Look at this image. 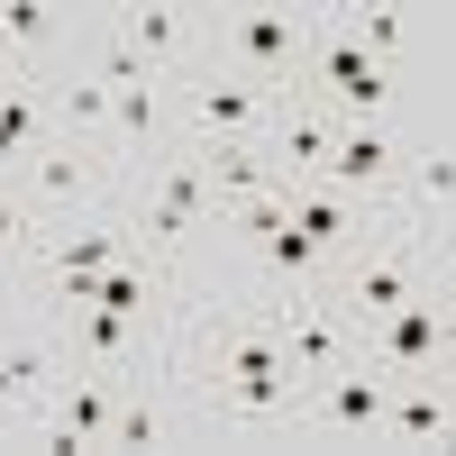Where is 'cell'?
Here are the masks:
<instances>
[{
    "instance_id": "6da1fadb",
    "label": "cell",
    "mask_w": 456,
    "mask_h": 456,
    "mask_svg": "<svg viewBox=\"0 0 456 456\" xmlns=\"http://www.w3.org/2000/svg\"><path fill=\"white\" fill-rule=\"evenodd\" d=\"M320 64H329V92H338V101H356V110H374V101L393 92V83H384V64H374L356 37H329V46H320Z\"/></svg>"
},
{
    "instance_id": "7a4b0ae2",
    "label": "cell",
    "mask_w": 456,
    "mask_h": 456,
    "mask_svg": "<svg viewBox=\"0 0 456 456\" xmlns=\"http://www.w3.org/2000/svg\"><path fill=\"white\" fill-rule=\"evenodd\" d=\"M384 356L393 365H429L438 356V301H402V311H384Z\"/></svg>"
},
{
    "instance_id": "3957f363",
    "label": "cell",
    "mask_w": 456,
    "mask_h": 456,
    "mask_svg": "<svg viewBox=\"0 0 456 456\" xmlns=\"http://www.w3.org/2000/svg\"><path fill=\"white\" fill-rule=\"evenodd\" d=\"M238 46H247V64H292L301 19H292V10H247V19H238Z\"/></svg>"
},
{
    "instance_id": "277c9868",
    "label": "cell",
    "mask_w": 456,
    "mask_h": 456,
    "mask_svg": "<svg viewBox=\"0 0 456 456\" xmlns=\"http://www.w3.org/2000/svg\"><path fill=\"white\" fill-rule=\"evenodd\" d=\"M384 165H393L384 128H356V137H347V146H338V156H329V174H338V183H374Z\"/></svg>"
},
{
    "instance_id": "5b68a950",
    "label": "cell",
    "mask_w": 456,
    "mask_h": 456,
    "mask_svg": "<svg viewBox=\"0 0 456 456\" xmlns=\"http://www.w3.org/2000/svg\"><path fill=\"white\" fill-rule=\"evenodd\" d=\"M329 420H347V429H374V420H384V384H374V374H347V384L329 393Z\"/></svg>"
},
{
    "instance_id": "8992f818",
    "label": "cell",
    "mask_w": 456,
    "mask_h": 456,
    "mask_svg": "<svg viewBox=\"0 0 456 456\" xmlns=\"http://www.w3.org/2000/svg\"><path fill=\"white\" fill-rule=\"evenodd\" d=\"M402 301H411V274H402V265H374V274H356V311H365V320L402 311Z\"/></svg>"
},
{
    "instance_id": "52a82bcc",
    "label": "cell",
    "mask_w": 456,
    "mask_h": 456,
    "mask_svg": "<svg viewBox=\"0 0 456 456\" xmlns=\"http://www.w3.org/2000/svg\"><path fill=\"white\" fill-rule=\"evenodd\" d=\"M201 119L210 128H247L256 119V92L247 83H201Z\"/></svg>"
},
{
    "instance_id": "ba28073f",
    "label": "cell",
    "mask_w": 456,
    "mask_h": 456,
    "mask_svg": "<svg viewBox=\"0 0 456 456\" xmlns=\"http://www.w3.org/2000/svg\"><path fill=\"white\" fill-rule=\"evenodd\" d=\"M92 301H101V311H119V320H128V311H146V283H137V274H119V265H110Z\"/></svg>"
},
{
    "instance_id": "9c48e42d",
    "label": "cell",
    "mask_w": 456,
    "mask_h": 456,
    "mask_svg": "<svg viewBox=\"0 0 456 456\" xmlns=\"http://www.w3.org/2000/svg\"><path fill=\"white\" fill-rule=\"evenodd\" d=\"M265 247H274V265H283V274H301V265L320 256V238H311V228H292V219H283L274 238H265Z\"/></svg>"
},
{
    "instance_id": "30bf717a",
    "label": "cell",
    "mask_w": 456,
    "mask_h": 456,
    "mask_svg": "<svg viewBox=\"0 0 456 456\" xmlns=\"http://www.w3.org/2000/svg\"><path fill=\"white\" fill-rule=\"evenodd\" d=\"M393 429H402V438H438V429H447V411H438L429 393H411V402L393 411Z\"/></svg>"
},
{
    "instance_id": "8fae6325",
    "label": "cell",
    "mask_w": 456,
    "mask_h": 456,
    "mask_svg": "<svg viewBox=\"0 0 456 456\" xmlns=\"http://www.w3.org/2000/svg\"><path fill=\"white\" fill-rule=\"evenodd\" d=\"M101 429H110V402L101 393H73L64 402V438H101Z\"/></svg>"
},
{
    "instance_id": "7c38bea8",
    "label": "cell",
    "mask_w": 456,
    "mask_h": 456,
    "mask_svg": "<svg viewBox=\"0 0 456 456\" xmlns=\"http://www.w3.org/2000/svg\"><path fill=\"white\" fill-rule=\"evenodd\" d=\"M174 37H183V19H174V10H137V55H165Z\"/></svg>"
},
{
    "instance_id": "4fadbf2b",
    "label": "cell",
    "mask_w": 456,
    "mask_h": 456,
    "mask_svg": "<svg viewBox=\"0 0 456 456\" xmlns=\"http://www.w3.org/2000/svg\"><path fill=\"white\" fill-rule=\"evenodd\" d=\"M101 83H128V92H146V55H137V46H110V55H101Z\"/></svg>"
},
{
    "instance_id": "5bb4252c",
    "label": "cell",
    "mask_w": 456,
    "mask_h": 456,
    "mask_svg": "<svg viewBox=\"0 0 456 456\" xmlns=\"http://www.w3.org/2000/svg\"><path fill=\"white\" fill-rule=\"evenodd\" d=\"M292 228H311V238L329 247L338 228H347V210H338V201H301V210H292Z\"/></svg>"
},
{
    "instance_id": "9a60e30c",
    "label": "cell",
    "mask_w": 456,
    "mask_h": 456,
    "mask_svg": "<svg viewBox=\"0 0 456 456\" xmlns=\"http://www.w3.org/2000/svg\"><path fill=\"white\" fill-rule=\"evenodd\" d=\"M28 128H37V110L10 92V101H0V156H10V146H28Z\"/></svg>"
},
{
    "instance_id": "2e32d148",
    "label": "cell",
    "mask_w": 456,
    "mask_h": 456,
    "mask_svg": "<svg viewBox=\"0 0 456 456\" xmlns=\"http://www.w3.org/2000/svg\"><path fill=\"white\" fill-rule=\"evenodd\" d=\"M283 156H292V165H311V156H329V128H320V119H292V137H283Z\"/></svg>"
},
{
    "instance_id": "e0dca14e",
    "label": "cell",
    "mask_w": 456,
    "mask_h": 456,
    "mask_svg": "<svg viewBox=\"0 0 456 456\" xmlns=\"http://www.w3.org/2000/svg\"><path fill=\"white\" fill-rule=\"evenodd\" d=\"M283 402V374H238V411H274Z\"/></svg>"
},
{
    "instance_id": "ac0fdd59",
    "label": "cell",
    "mask_w": 456,
    "mask_h": 456,
    "mask_svg": "<svg viewBox=\"0 0 456 456\" xmlns=\"http://www.w3.org/2000/svg\"><path fill=\"white\" fill-rule=\"evenodd\" d=\"M165 210H183V219H192V210H201V165H183V174L165 183Z\"/></svg>"
},
{
    "instance_id": "d6986e66",
    "label": "cell",
    "mask_w": 456,
    "mask_h": 456,
    "mask_svg": "<svg viewBox=\"0 0 456 456\" xmlns=\"http://www.w3.org/2000/svg\"><path fill=\"white\" fill-rule=\"evenodd\" d=\"M37 183L64 201V192H83V165H73V156H46V165H37Z\"/></svg>"
},
{
    "instance_id": "ffe728a7",
    "label": "cell",
    "mask_w": 456,
    "mask_h": 456,
    "mask_svg": "<svg viewBox=\"0 0 456 456\" xmlns=\"http://www.w3.org/2000/svg\"><path fill=\"white\" fill-rule=\"evenodd\" d=\"M292 356H301V365H329V356H338V338H329V329L311 320V329H301V338H292Z\"/></svg>"
},
{
    "instance_id": "44dd1931",
    "label": "cell",
    "mask_w": 456,
    "mask_h": 456,
    "mask_svg": "<svg viewBox=\"0 0 456 456\" xmlns=\"http://www.w3.org/2000/svg\"><path fill=\"white\" fill-rule=\"evenodd\" d=\"M0 28H10V37H46V10H37V0H10V10H0Z\"/></svg>"
},
{
    "instance_id": "7402d4cb",
    "label": "cell",
    "mask_w": 456,
    "mask_h": 456,
    "mask_svg": "<svg viewBox=\"0 0 456 456\" xmlns=\"http://www.w3.org/2000/svg\"><path fill=\"white\" fill-rule=\"evenodd\" d=\"M64 101H73V119H101V110H110V83H64Z\"/></svg>"
},
{
    "instance_id": "603a6c76",
    "label": "cell",
    "mask_w": 456,
    "mask_h": 456,
    "mask_svg": "<svg viewBox=\"0 0 456 456\" xmlns=\"http://www.w3.org/2000/svg\"><path fill=\"white\" fill-rule=\"evenodd\" d=\"M110 110H119L128 128H146V119H156V92H110Z\"/></svg>"
},
{
    "instance_id": "cb8c5ba5",
    "label": "cell",
    "mask_w": 456,
    "mask_h": 456,
    "mask_svg": "<svg viewBox=\"0 0 456 456\" xmlns=\"http://www.w3.org/2000/svg\"><path fill=\"white\" fill-rule=\"evenodd\" d=\"M119 429V447H156V411H128V420H110Z\"/></svg>"
},
{
    "instance_id": "d4e9b609",
    "label": "cell",
    "mask_w": 456,
    "mask_h": 456,
    "mask_svg": "<svg viewBox=\"0 0 456 456\" xmlns=\"http://www.w3.org/2000/svg\"><path fill=\"white\" fill-rule=\"evenodd\" d=\"M28 374H37V356H0V402H19V393H28Z\"/></svg>"
},
{
    "instance_id": "484cf974",
    "label": "cell",
    "mask_w": 456,
    "mask_h": 456,
    "mask_svg": "<svg viewBox=\"0 0 456 456\" xmlns=\"http://www.w3.org/2000/svg\"><path fill=\"white\" fill-rule=\"evenodd\" d=\"M393 37H402V19H393V10H365V46H374V55H384Z\"/></svg>"
},
{
    "instance_id": "4316f807",
    "label": "cell",
    "mask_w": 456,
    "mask_h": 456,
    "mask_svg": "<svg viewBox=\"0 0 456 456\" xmlns=\"http://www.w3.org/2000/svg\"><path fill=\"white\" fill-rule=\"evenodd\" d=\"M420 192H456V156H429L420 165Z\"/></svg>"
},
{
    "instance_id": "83f0119b",
    "label": "cell",
    "mask_w": 456,
    "mask_h": 456,
    "mask_svg": "<svg viewBox=\"0 0 456 456\" xmlns=\"http://www.w3.org/2000/svg\"><path fill=\"white\" fill-rule=\"evenodd\" d=\"M0 238H19V219H10V201H0Z\"/></svg>"
},
{
    "instance_id": "f1b7e54d",
    "label": "cell",
    "mask_w": 456,
    "mask_h": 456,
    "mask_svg": "<svg viewBox=\"0 0 456 456\" xmlns=\"http://www.w3.org/2000/svg\"><path fill=\"white\" fill-rule=\"evenodd\" d=\"M447 283H456V265H447Z\"/></svg>"
}]
</instances>
